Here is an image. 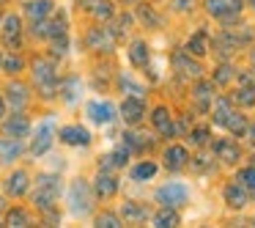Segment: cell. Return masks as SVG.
Instances as JSON below:
<instances>
[{
	"label": "cell",
	"mask_w": 255,
	"mask_h": 228,
	"mask_svg": "<svg viewBox=\"0 0 255 228\" xmlns=\"http://www.w3.org/2000/svg\"><path fill=\"white\" fill-rule=\"evenodd\" d=\"M3 116H6V102L0 99V118H3Z\"/></svg>",
	"instance_id": "obj_39"
},
{
	"label": "cell",
	"mask_w": 255,
	"mask_h": 228,
	"mask_svg": "<svg viewBox=\"0 0 255 228\" xmlns=\"http://www.w3.org/2000/svg\"><path fill=\"white\" fill-rule=\"evenodd\" d=\"M225 127L231 129L233 135H244L247 132V121H244L239 113H228V118H225Z\"/></svg>",
	"instance_id": "obj_26"
},
{
	"label": "cell",
	"mask_w": 255,
	"mask_h": 228,
	"mask_svg": "<svg viewBox=\"0 0 255 228\" xmlns=\"http://www.w3.org/2000/svg\"><path fill=\"white\" fill-rule=\"evenodd\" d=\"M0 3H6V0H0Z\"/></svg>",
	"instance_id": "obj_43"
},
{
	"label": "cell",
	"mask_w": 255,
	"mask_h": 228,
	"mask_svg": "<svg viewBox=\"0 0 255 228\" xmlns=\"http://www.w3.org/2000/svg\"><path fill=\"white\" fill-rule=\"evenodd\" d=\"M225 201L231 206H236V209H242V206L247 204V193H244L242 184H228L225 187Z\"/></svg>",
	"instance_id": "obj_20"
},
{
	"label": "cell",
	"mask_w": 255,
	"mask_h": 228,
	"mask_svg": "<svg viewBox=\"0 0 255 228\" xmlns=\"http://www.w3.org/2000/svg\"><path fill=\"white\" fill-rule=\"evenodd\" d=\"M250 3H253V6H255V0H250Z\"/></svg>",
	"instance_id": "obj_42"
},
{
	"label": "cell",
	"mask_w": 255,
	"mask_h": 228,
	"mask_svg": "<svg viewBox=\"0 0 255 228\" xmlns=\"http://www.w3.org/2000/svg\"><path fill=\"white\" fill-rule=\"evenodd\" d=\"M129 61L137 69H143L148 63V44L145 41H132V47H129Z\"/></svg>",
	"instance_id": "obj_19"
},
{
	"label": "cell",
	"mask_w": 255,
	"mask_h": 228,
	"mask_svg": "<svg viewBox=\"0 0 255 228\" xmlns=\"http://www.w3.org/2000/svg\"><path fill=\"white\" fill-rule=\"evenodd\" d=\"M121 215H124V223H145V220L151 217V212L145 209V206H140V204H134V201H129V204H124Z\"/></svg>",
	"instance_id": "obj_14"
},
{
	"label": "cell",
	"mask_w": 255,
	"mask_h": 228,
	"mask_svg": "<svg viewBox=\"0 0 255 228\" xmlns=\"http://www.w3.org/2000/svg\"><path fill=\"white\" fill-rule=\"evenodd\" d=\"M0 209H3V198H0Z\"/></svg>",
	"instance_id": "obj_41"
},
{
	"label": "cell",
	"mask_w": 255,
	"mask_h": 228,
	"mask_svg": "<svg viewBox=\"0 0 255 228\" xmlns=\"http://www.w3.org/2000/svg\"><path fill=\"white\" fill-rule=\"evenodd\" d=\"M206 8H209L211 17H220L228 22L242 11V0H206Z\"/></svg>",
	"instance_id": "obj_5"
},
{
	"label": "cell",
	"mask_w": 255,
	"mask_h": 228,
	"mask_svg": "<svg viewBox=\"0 0 255 228\" xmlns=\"http://www.w3.org/2000/svg\"><path fill=\"white\" fill-rule=\"evenodd\" d=\"M189 198V190L184 187V184H165V187L156 190V201H159L162 206H170V209H178V206H184Z\"/></svg>",
	"instance_id": "obj_3"
},
{
	"label": "cell",
	"mask_w": 255,
	"mask_h": 228,
	"mask_svg": "<svg viewBox=\"0 0 255 228\" xmlns=\"http://www.w3.org/2000/svg\"><path fill=\"white\" fill-rule=\"evenodd\" d=\"M140 17H143V22H145V19H148L151 25H159V17H156V14L151 11L148 6H143V8H140Z\"/></svg>",
	"instance_id": "obj_38"
},
{
	"label": "cell",
	"mask_w": 255,
	"mask_h": 228,
	"mask_svg": "<svg viewBox=\"0 0 255 228\" xmlns=\"http://www.w3.org/2000/svg\"><path fill=\"white\" fill-rule=\"evenodd\" d=\"M228 113H231V102L220 99V102H217V110H214V124H225Z\"/></svg>",
	"instance_id": "obj_32"
},
{
	"label": "cell",
	"mask_w": 255,
	"mask_h": 228,
	"mask_svg": "<svg viewBox=\"0 0 255 228\" xmlns=\"http://www.w3.org/2000/svg\"><path fill=\"white\" fill-rule=\"evenodd\" d=\"M0 63H3V69H6V72H11V74H17L19 69L25 66V63H22V58H14V55H11V58H3Z\"/></svg>",
	"instance_id": "obj_33"
},
{
	"label": "cell",
	"mask_w": 255,
	"mask_h": 228,
	"mask_svg": "<svg viewBox=\"0 0 255 228\" xmlns=\"http://www.w3.org/2000/svg\"><path fill=\"white\" fill-rule=\"evenodd\" d=\"M239 184H242L247 193H255V165L253 168H244V171H239Z\"/></svg>",
	"instance_id": "obj_28"
},
{
	"label": "cell",
	"mask_w": 255,
	"mask_h": 228,
	"mask_svg": "<svg viewBox=\"0 0 255 228\" xmlns=\"http://www.w3.org/2000/svg\"><path fill=\"white\" fill-rule=\"evenodd\" d=\"M28 184H30V176L25 171H14L11 176L6 179V193L14 195V198H22L28 193Z\"/></svg>",
	"instance_id": "obj_10"
},
{
	"label": "cell",
	"mask_w": 255,
	"mask_h": 228,
	"mask_svg": "<svg viewBox=\"0 0 255 228\" xmlns=\"http://www.w3.org/2000/svg\"><path fill=\"white\" fill-rule=\"evenodd\" d=\"M96 226H107V228H116V226H121V220H118L116 215H110V212H105V215H99V217H96Z\"/></svg>",
	"instance_id": "obj_34"
},
{
	"label": "cell",
	"mask_w": 255,
	"mask_h": 228,
	"mask_svg": "<svg viewBox=\"0 0 255 228\" xmlns=\"http://www.w3.org/2000/svg\"><path fill=\"white\" fill-rule=\"evenodd\" d=\"M19 154H22L19 138H3L0 140V162H14Z\"/></svg>",
	"instance_id": "obj_13"
},
{
	"label": "cell",
	"mask_w": 255,
	"mask_h": 228,
	"mask_svg": "<svg viewBox=\"0 0 255 228\" xmlns=\"http://www.w3.org/2000/svg\"><path fill=\"white\" fill-rule=\"evenodd\" d=\"M85 6L91 8V14H94V17H102V19L113 17V6L107 3V0H85Z\"/></svg>",
	"instance_id": "obj_24"
},
{
	"label": "cell",
	"mask_w": 255,
	"mask_h": 228,
	"mask_svg": "<svg viewBox=\"0 0 255 228\" xmlns=\"http://www.w3.org/2000/svg\"><path fill=\"white\" fill-rule=\"evenodd\" d=\"M19 33H22V22H19V17L8 14V17L3 19V41H6L8 47H19Z\"/></svg>",
	"instance_id": "obj_12"
},
{
	"label": "cell",
	"mask_w": 255,
	"mask_h": 228,
	"mask_svg": "<svg viewBox=\"0 0 255 228\" xmlns=\"http://www.w3.org/2000/svg\"><path fill=\"white\" fill-rule=\"evenodd\" d=\"M25 14H28L30 19H44L47 14H52V0H30V3H25Z\"/></svg>",
	"instance_id": "obj_16"
},
{
	"label": "cell",
	"mask_w": 255,
	"mask_h": 228,
	"mask_svg": "<svg viewBox=\"0 0 255 228\" xmlns=\"http://www.w3.org/2000/svg\"><path fill=\"white\" fill-rule=\"evenodd\" d=\"M156 173V165L154 162H140L137 168H132V179L134 182H143V179H151Z\"/></svg>",
	"instance_id": "obj_27"
},
{
	"label": "cell",
	"mask_w": 255,
	"mask_h": 228,
	"mask_svg": "<svg viewBox=\"0 0 255 228\" xmlns=\"http://www.w3.org/2000/svg\"><path fill=\"white\" fill-rule=\"evenodd\" d=\"M33 77H36V83L47 91L44 96H52V88H55V83H58L55 66H52L50 61H36L33 63Z\"/></svg>",
	"instance_id": "obj_4"
},
{
	"label": "cell",
	"mask_w": 255,
	"mask_h": 228,
	"mask_svg": "<svg viewBox=\"0 0 255 228\" xmlns=\"http://www.w3.org/2000/svg\"><path fill=\"white\" fill-rule=\"evenodd\" d=\"M116 193H118V179L110 176V173H99V176H96V195L113 198Z\"/></svg>",
	"instance_id": "obj_15"
},
{
	"label": "cell",
	"mask_w": 255,
	"mask_h": 228,
	"mask_svg": "<svg viewBox=\"0 0 255 228\" xmlns=\"http://www.w3.org/2000/svg\"><path fill=\"white\" fill-rule=\"evenodd\" d=\"M187 52H192V55H206L209 52V36L203 33V30H198V33L189 39V44H187Z\"/></svg>",
	"instance_id": "obj_22"
},
{
	"label": "cell",
	"mask_w": 255,
	"mask_h": 228,
	"mask_svg": "<svg viewBox=\"0 0 255 228\" xmlns=\"http://www.w3.org/2000/svg\"><path fill=\"white\" fill-rule=\"evenodd\" d=\"M206 140H209V129H206V127H200V129H195V132H192V143L203 146Z\"/></svg>",
	"instance_id": "obj_36"
},
{
	"label": "cell",
	"mask_w": 255,
	"mask_h": 228,
	"mask_svg": "<svg viewBox=\"0 0 255 228\" xmlns=\"http://www.w3.org/2000/svg\"><path fill=\"white\" fill-rule=\"evenodd\" d=\"M3 132H6V138H25V135L30 132V121L22 113H17V116H11L3 124Z\"/></svg>",
	"instance_id": "obj_11"
},
{
	"label": "cell",
	"mask_w": 255,
	"mask_h": 228,
	"mask_svg": "<svg viewBox=\"0 0 255 228\" xmlns=\"http://www.w3.org/2000/svg\"><path fill=\"white\" fill-rule=\"evenodd\" d=\"M52 138H55V124L44 121L39 129H36V140L30 143V151H33L36 157L47 154V151H50V146H52Z\"/></svg>",
	"instance_id": "obj_6"
},
{
	"label": "cell",
	"mask_w": 255,
	"mask_h": 228,
	"mask_svg": "<svg viewBox=\"0 0 255 228\" xmlns=\"http://www.w3.org/2000/svg\"><path fill=\"white\" fill-rule=\"evenodd\" d=\"M61 140L66 146H88L91 143V132L85 127H77V124H72V127H63L61 129Z\"/></svg>",
	"instance_id": "obj_9"
},
{
	"label": "cell",
	"mask_w": 255,
	"mask_h": 228,
	"mask_svg": "<svg viewBox=\"0 0 255 228\" xmlns=\"http://www.w3.org/2000/svg\"><path fill=\"white\" fill-rule=\"evenodd\" d=\"M0 61H3V58H0Z\"/></svg>",
	"instance_id": "obj_44"
},
{
	"label": "cell",
	"mask_w": 255,
	"mask_h": 228,
	"mask_svg": "<svg viewBox=\"0 0 255 228\" xmlns=\"http://www.w3.org/2000/svg\"><path fill=\"white\" fill-rule=\"evenodd\" d=\"M250 132H253V135H255V124H253V127H250Z\"/></svg>",
	"instance_id": "obj_40"
},
{
	"label": "cell",
	"mask_w": 255,
	"mask_h": 228,
	"mask_svg": "<svg viewBox=\"0 0 255 228\" xmlns=\"http://www.w3.org/2000/svg\"><path fill=\"white\" fill-rule=\"evenodd\" d=\"M25 91H28V88H25V85H19V83L8 85V102H11L17 110H22V105L28 102V94H25Z\"/></svg>",
	"instance_id": "obj_23"
},
{
	"label": "cell",
	"mask_w": 255,
	"mask_h": 228,
	"mask_svg": "<svg viewBox=\"0 0 255 228\" xmlns=\"http://www.w3.org/2000/svg\"><path fill=\"white\" fill-rule=\"evenodd\" d=\"M176 66L181 69L184 74H192V77H198V74H200V66H198V63H192V61H187L184 52H178V55H176Z\"/></svg>",
	"instance_id": "obj_29"
},
{
	"label": "cell",
	"mask_w": 255,
	"mask_h": 228,
	"mask_svg": "<svg viewBox=\"0 0 255 228\" xmlns=\"http://www.w3.org/2000/svg\"><path fill=\"white\" fill-rule=\"evenodd\" d=\"M214 151H217V157H220V160H225V162H236L239 157H242V154H239V146L233 143V140H228V138L220 140V143L214 146Z\"/></svg>",
	"instance_id": "obj_18"
},
{
	"label": "cell",
	"mask_w": 255,
	"mask_h": 228,
	"mask_svg": "<svg viewBox=\"0 0 255 228\" xmlns=\"http://www.w3.org/2000/svg\"><path fill=\"white\" fill-rule=\"evenodd\" d=\"M88 116L94 124H110L113 118H116V105H113V102H91Z\"/></svg>",
	"instance_id": "obj_8"
},
{
	"label": "cell",
	"mask_w": 255,
	"mask_h": 228,
	"mask_svg": "<svg viewBox=\"0 0 255 228\" xmlns=\"http://www.w3.org/2000/svg\"><path fill=\"white\" fill-rule=\"evenodd\" d=\"M189 160L187 149L184 146H170V149L165 151V165L170 168V171H178V168H184V162Z\"/></svg>",
	"instance_id": "obj_17"
},
{
	"label": "cell",
	"mask_w": 255,
	"mask_h": 228,
	"mask_svg": "<svg viewBox=\"0 0 255 228\" xmlns=\"http://www.w3.org/2000/svg\"><path fill=\"white\" fill-rule=\"evenodd\" d=\"M154 127L159 129L162 135H173V124H170V110L167 107H156L154 110Z\"/></svg>",
	"instance_id": "obj_21"
},
{
	"label": "cell",
	"mask_w": 255,
	"mask_h": 228,
	"mask_svg": "<svg viewBox=\"0 0 255 228\" xmlns=\"http://www.w3.org/2000/svg\"><path fill=\"white\" fill-rule=\"evenodd\" d=\"M121 116H124V121H127V124H137L140 118L145 116V102H143V96H129V99H124Z\"/></svg>",
	"instance_id": "obj_7"
},
{
	"label": "cell",
	"mask_w": 255,
	"mask_h": 228,
	"mask_svg": "<svg viewBox=\"0 0 255 228\" xmlns=\"http://www.w3.org/2000/svg\"><path fill=\"white\" fill-rule=\"evenodd\" d=\"M233 99H236L242 107H253L255 105V88H236Z\"/></svg>",
	"instance_id": "obj_30"
},
{
	"label": "cell",
	"mask_w": 255,
	"mask_h": 228,
	"mask_svg": "<svg viewBox=\"0 0 255 228\" xmlns=\"http://www.w3.org/2000/svg\"><path fill=\"white\" fill-rule=\"evenodd\" d=\"M69 209L77 217H85L94 209V193H91L88 182H83V179L72 182V187H69Z\"/></svg>",
	"instance_id": "obj_1"
},
{
	"label": "cell",
	"mask_w": 255,
	"mask_h": 228,
	"mask_svg": "<svg viewBox=\"0 0 255 228\" xmlns=\"http://www.w3.org/2000/svg\"><path fill=\"white\" fill-rule=\"evenodd\" d=\"M58 193H61V179L58 176H39V182H36V206H39L41 212H50L52 206H55V198Z\"/></svg>",
	"instance_id": "obj_2"
},
{
	"label": "cell",
	"mask_w": 255,
	"mask_h": 228,
	"mask_svg": "<svg viewBox=\"0 0 255 228\" xmlns=\"http://www.w3.org/2000/svg\"><path fill=\"white\" fill-rule=\"evenodd\" d=\"M209 91H214V88H211V83H200L198 88H195V96H198V99L206 105V99H211V94H209Z\"/></svg>",
	"instance_id": "obj_35"
},
{
	"label": "cell",
	"mask_w": 255,
	"mask_h": 228,
	"mask_svg": "<svg viewBox=\"0 0 255 228\" xmlns=\"http://www.w3.org/2000/svg\"><path fill=\"white\" fill-rule=\"evenodd\" d=\"M214 80H217V83H228V80H231V66H220V69H217V74H214Z\"/></svg>",
	"instance_id": "obj_37"
},
{
	"label": "cell",
	"mask_w": 255,
	"mask_h": 228,
	"mask_svg": "<svg viewBox=\"0 0 255 228\" xmlns=\"http://www.w3.org/2000/svg\"><path fill=\"white\" fill-rule=\"evenodd\" d=\"M6 223L8 226H30V215L25 209H11L6 217Z\"/></svg>",
	"instance_id": "obj_31"
},
{
	"label": "cell",
	"mask_w": 255,
	"mask_h": 228,
	"mask_svg": "<svg viewBox=\"0 0 255 228\" xmlns=\"http://www.w3.org/2000/svg\"><path fill=\"white\" fill-rule=\"evenodd\" d=\"M154 226L159 228H170V226H178V215L170 209V206H165V209L159 212V215H154Z\"/></svg>",
	"instance_id": "obj_25"
}]
</instances>
